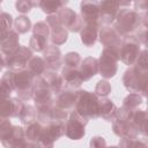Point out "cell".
Here are the masks:
<instances>
[{"instance_id":"cell-1","label":"cell","mask_w":148,"mask_h":148,"mask_svg":"<svg viewBox=\"0 0 148 148\" xmlns=\"http://www.w3.org/2000/svg\"><path fill=\"white\" fill-rule=\"evenodd\" d=\"M139 25H140V15L134 9L121 8L120 10H118L116 15L114 24L112 28L120 37H126L130 36L133 31H135Z\"/></svg>"},{"instance_id":"cell-2","label":"cell","mask_w":148,"mask_h":148,"mask_svg":"<svg viewBox=\"0 0 148 148\" xmlns=\"http://www.w3.org/2000/svg\"><path fill=\"white\" fill-rule=\"evenodd\" d=\"M75 111L87 119L98 117V97L87 90H77L75 98Z\"/></svg>"},{"instance_id":"cell-3","label":"cell","mask_w":148,"mask_h":148,"mask_svg":"<svg viewBox=\"0 0 148 148\" xmlns=\"http://www.w3.org/2000/svg\"><path fill=\"white\" fill-rule=\"evenodd\" d=\"M123 82L125 88L130 92H142V95L146 96L148 84V71H141L133 65L124 73Z\"/></svg>"},{"instance_id":"cell-4","label":"cell","mask_w":148,"mask_h":148,"mask_svg":"<svg viewBox=\"0 0 148 148\" xmlns=\"http://www.w3.org/2000/svg\"><path fill=\"white\" fill-rule=\"evenodd\" d=\"M140 54V43L132 35L121 38L119 59L127 66H133Z\"/></svg>"},{"instance_id":"cell-5","label":"cell","mask_w":148,"mask_h":148,"mask_svg":"<svg viewBox=\"0 0 148 148\" xmlns=\"http://www.w3.org/2000/svg\"><path fill=\"white\" fill-rule=\"evenodd\" d=\"M87 118L79 114L76 111H73L69 114V118L65 123V135L71 140H80L86 134V125L88 124Z\"/></svg>"},{"instance_id":"cell-6","label":"cell","mask_w":148,"mask_h":148,"mask_svg":"<svg viewBox=\"0 0 148 148\" xmlns=\"http://www.w3.org/2000/svg\"><path fill=\"white\" fill-rule=\"evenodd\" d=\"M119 60V54L110 49H103L101 57L98 59V73L104 79L113 77L117 73V61Z\"/></svg>"},{"instance_id":"cell-7","label":"cell","mask_w":148,"mask_h":148,"mask_svg":"<svg viewBox=\"0 0 148 148\" xmlns=\"http://www.w3.org/2000/svg\"><path fill=\"white\" fill-rule=\"evenodd\" d=\"M32 51L27 46H20V49L10 57H3L5 67L12 72H18L27 67L28 61L32 57Z\"/></svg>"},{"instance_id":"cell-8","label":"cell","mask_w":148,"mask_h":148,"mask_svg":"<svg viewBox=\"0 0 148 148\" xmlns=\"http://www.w3.org/2000/svg\"><path fill=\"white\" fill-rule=\"evenodd\" d=\"M57 16L60 20L61 25L68 31H73V32H80V30L83 27V22L82 18L80 17V15H77L73 9L68 8V7H64L61 8Z\"/></svg>"},{"instance_id":"cell-9","label":"cell","mask_w":148,"mask_h":148,"mask_svg":"<svg viewBox=\"0 0 148 148\" xmlns=\"http://www.w3.org/2000/svg\"><path fill=\"white\" fill-rule=\"evenodd\" d=\"M98 5V24L109 25L111 24L119 10V1H97Z\"/></svg>"},{"instance_id":"cell-10","label":"cell","mask_w":148,"mask_h":148,"mask_svg":"<svg viewBox=\"0 0 148 148\" xmlns=\"http://www.w3.org/2000/svg\"><path fill=\"white\" fill-rule=\"evenodd\" d=\"M99 42L103 44L104 49H110L119 54L121 46V37L116 32V30L110 25H103L99 31Z\"/></svg>"},{"instance_id":"cell-11","label":"cell","mask_w":148,"mask_h":148,"mask_svg":"<svg viewBox=\"0 0 148 148\" xmlns=\"http://www.w3.org/2000/svg\"><path fill=\"white\" fill-rule=\"evenodd\" d=\"M43 59L46 64V71L57 72L61 68V52L56 45H47L43 51Z\"/></svg>"},{"instance_id":"cell-12","label":"cell","mask_w":148,"mask_h":148,"mask_svg":"<svg viewBox=\"0 0 148 148\" xmlns=\"http://www.w3.org/2000/svg\"><path fill=\"white\" fill-rule=\"evenodd\" d=\"M80 17L84 24H98V5L97 1H82Z\"/></svg>"},{"instance_id":"cell-13","label":"cell","mask_w":148,"mask_h":148,"mask_svg":"<svg viewBox=\"0 0 148 148\" xmlns=\"http://www.w3.org/2000/svg\"><path fill=\"white\" fill-rule=\"evenodd\" d=\"M79 74L82 81H88L98 73V60L92 57L83 59L79 67Z\"/></svg>"},{"instance_id":"cell-14","label":"cell","mask_w":148,"mask_h":148,"mask_svg":"<svg viewBox=\"0 0 148 148\" xmlns=\"http://www.w3.org/2000/svg\"><path fill=\"white\" fill-rule=\"evenodd\" d=\"M113 133L120 138H136L139 135V131L133 126L131 121H123L114 119L112 121Z\"/></svg>"},{"instance_id":"cell-15","label":"cell","mask_w":148,"mask_h":148,"mask_svg":"<svg viewBox=\"0 0 148 148\" xmlns=\"http://www.w3.org/2000/svg\"><path fill=\"white\" fill-rule=\"evenodd\" d=\"M75 98H76V91L69 90V89L60 90L57 94V97L54 101V106L60 108L65 111L71 110L75 105Z\"/></svg>"},{"instance_id":"cell-16","label":"cell","mask_w":148,"mask_h":148,"mask_svg":"<svg viewBox=\"0 0 148 148\" xmlns=\"http://www.w3.org/2000/svg\"><path fill=\"white\" fill-rule=\"evenodd\" d=\"M65 134V123H58V121H51L45 127H43L40 136L45 138L52 142L58 140ZM39 136V138H40Z\"/></svg>"},{"instance_id":"cell-17","label":"cell","mask_w":148,"mask_h":148,"mask_svg":"<svg viewBox=\"0 0 148 148\" xmlns=\"http://www.w3.org/2000/svg\"><path fill=\"white\" fill-rule=\"evenodd\" d=\"M24 142H25L24 130L21 126H13L12 134L7 139L1 141L5 148H22Z\"/></svg>"},{"instance_id":"cell-18","label":"cell","mask_w":148,"mask_h":148,"mask_svg":"<svg viewBox=\"0 0 148 148\" xmlns=\"http://www.w3.org/2000/svg\"><path fill=\"white\" fill-rule=\"evenodd\" d=\"M61 77L64 81V84L66 87V89H75L79 88L82 84V80L80 77L79 71L77 69H73V68H68V67H62L61 69Z\"/></svg>"},{"instance_id":"cell-19","label":"cell","mask_w":148,"mask_h":148,"mask_svg":"<svg viewBox=\"0 0 148 148\" xmlns=\"http://www.w3.org/2000/svg\"><path fill=\"white\" fill-rule=\"evenodd\" d=\"M20 46L18 34L15 30H10L8 37L1 43V54L3 57H10L20 49Z\"/></svg>"},{"instance_id":"cell-20","label":"cell","mask_w":148,"mask_h":148,"mask_svg":"<svg viewBox=\"0 0 148 148\" xmlns=\"http://www.w3.org/2000/svg\"><path fill=\"white\" fill-rule=\"evenodd\" d=\"M116 104L109 98H101L98 99V117L108 121H113L116 119Z\"/></svg>"},{"instance_id":"cell-21","label":"cell","mask_w":148,"mask_h":148,"mask_svg":"<svg viewBox=\"0 0 148 148\" xmlns=\"http://www.w3.org/2000/svg\"><path fill=\"white\" fill-rule=\"evenodd\" d=\"M43 79V81L45 82L46 87L51 90V92L58 94L60 90H62V86H64V81L61 75L57 74V72H52V71H45L44 74L40 76Z\"/></svg>"},{"instance_id":"cell-22","label":"cell","mask_w":148,"mask_h":148,"mask_svg":"<svg viewBox=\"0 0 148 148\" xmlns=\"http://www.w3.org/2000/svg\"><path fill=\"white\" fill-rule=\"evenodd\" d=\"M98 25L96 24H83L82 29L80 30V37L81 42L84 46L90 47L92 46L98 37Z\"/></svg>"},{"instance_id":"cell-23","label":"cell","mask_w":148,"mask_h":148,"mask_svg":"<svg viewBox=\"0 0 148 148\" xmlns=\"http://www.w3.org/2000/svg\"><path fill=\"white\" fill-rule=\"evenodd\" d=\"M147 118L148 114L145 110L135 109L132 111L130 121L133 124V126L139 131V134L141 133L142 135H146V130H147Z\"/></svg>"},{"instance_id":"cell-24","label":"cell","mask_w":148,"mask_h":148,"mask_svg":"<svg viewBox=\"0 0 148 148\" xmlns=\"http://www.w3.org/2000/svg\"><path fill=\"white\" fill-rule=\"evenodd\" d=\"M35 77H39L44 74V72L46 71V64L44 61V59L42 57L38 56H32L30 58V60L27 64L25 67Z\"/></svg>"},{"instance_id":"cell-25","label":"cell","mask_w":148,"mask_h":148,"mask_svg":"<svg viewBox=\"0 0 148 148\" xmlns=\"http://www.w3.org/2000/svg\"><path fill=\"white\" fill-rule=\"evenodd\" d=\"M67 5V1H58V0H42L39 1L38 7L47 15H56L61 8Z\"/></svg>"},{"instance_id":"cell-26","label":"cell","mask_w":148,"mask_h":148,"mask_svg":"<svg viewBox=\"0 0 148 148\" xmlns=\"http://www.w3.org/2000/svg\"><path fill=\"white\" fill-rule=\"evenodd\" d=\"M42 130H43V126L38 121H35V123L28 125L27 126V130L24 131L25 140L29 141V142H37L38 139H39V136H40Z\"/></svg>"},{"instance_id":"cell-27","label":"cell","mask_w":148,"mask_h":148,"mask_svg":"<svg viewBox=\"0 0 148 148\" xmlns=\"http://www.w3.org/2000/svg\"><path fill=\"white\" fill-rule=\"evenodd\" d=\"M143 102V98L140 94H136V92H131L128 94L124 101H123V108L125 109H128V110H135L138 109Z\"/></svg>"},{"instance_id":"cell-28","label":"cell","mask_w":148,"mask_h":148,"mask_svg":"<svg viewBox=\"0 0 148 148\" xmlns=\"http://www.w3.org/2000/svg\"><path fill=\"white\" fill-rule=\"evenodd\" d=\"M37 119V110L32 105H24V109L20 116V120L23 125L28 126L32 123H35Z\"/></svg>"},{"instance_id":"cell-29","label":"cell","mask_w":148,"mask_h":148,"mask_svg":"<svg viewBox=\"0 0 148 148\" xmlns=\"http://www.w3.org/2000/svg\"><path fill=\"white\" fill-rule=\"evenodd\" d=\"M53 108V103L36 108L37 110V120L38 123H45V124H50L52 121V117H51V111Z\"/></svg>"},{"instance_id":"cell-30","label":"cell","mask_w":148,"mask_h":148,"mask_svg":"<svg viewBox=\"0 0 148 148\" xmlns=\"http://www.w3.org/2000/svg\"><path fill=\"white\" fill-rule=\"evenodd\" d=\"M13 23L15 27V31L17 34H25L31 29V21L28 16H24V15L17 16Z\"/></svg>"},{"instance_id":"cell-31","label":"cell","mask_w":148,"mask_h":148,"mask_svg":"<svg viewBox=\"0 0 148 148\" xmlns=\"http://www.w3.org/2000/svg\"><path fill=\"white\" fill-rule=\"evenodd\" d=\"M68 38V31L61 27L57 30H53V31H50V39L52 42L53 45L58 46V45H62Z\"/></svg>"},{"instance_id":"cell-32","label":"cell","mask_w":148,"mask_h":148,"mask_svg":"<svg viewBox=\"0 0 148 148\" xmlns=\"http://www.w3.org/2000/svg\"><path fill=\"white\" fill-rule=\"evenodd\" d=\"M29 46H30L31 51H37V52L44 51L47 46V38L32 34V36L30 37V40H29Z\"/></svg>"},{"instance_id":"cell-33","label":"cell","mask_w":148,"mask_h":148,"mask_svg":"<svg viewBox=\"0 0 148 148\" xmlns=\"http://www.w3.org/2000/svg\"><path fill=\"white\" fill-rule=\"evenodd\" d=\"M62 61H64L65 67L73 68V69H79L82 59H81V57H80V54L77 52H68L64 57V60Z\"/></svg>"},{"instance_id":"cell-34","label":"cell","mask_w":148,"mask_h":148,"mask_svg":"<svg viewBox=\"0 0 148 148\" xmlns=\"http://www.w3.org/2000/svg\"><path fill=\"white\" fill-rule=\"evenodd\" d=\"M110 92H111V84L109 83V81L101 80L97 82V84L95 87V92H94L97 97L105 98Z\"/></svg>"},{"instance_id":"cell-35","label":"cell","mask_w":148,"mask_h":148,"mask_svg":"<svg viewBox=\"0 0 148 148\" xmlns=\"http://www.w3.org/2000/svg\"><path fill=\"white\" fill-rule=\"evenodd\" d=\"M39 1H31V0H20L15 2V8L18 13L25 14L30 12L35 6H38Z\"/></svg>"},{"instance_id":"cell-36","label":"cell","mask_w":148,"mask_h":148,"mask_svg":"<svg viewBox=\"0 0 148 148\" xmlns=\"http://www.w3.org/2000/svg\"><path fill=\"white\" fill-rule=\"evenodd\" d=\"M31 29H32V34L34 35H38V36H42V37H45V38L49 39V37H50V29H49L47 24L44 21L35 23L31 27Z\"/></svg>"},{"instance_id":"cell-37","label":"cell","mask_w":148,"mask_h":148,"mask_svg":"<svg viewBox=\"0 0 148 148\" xmlns=\"http://www.w3.org/2000/svg\"><path fill=\"white\" fill-rule=\"evenodd\" d=\"M13 114V103L12 99H1L0 101V117L2 118H9Z\"/></svg>"},{"instance_id":"cell-38","label":"cell","mask_w":148,"mask_h":148,"mask_svg":"<svg viewBox=\"0 0 148 148\" xmlns=\"http://www.w3.org/2000/svg\"><path fill=\"white\" fill-rule=\"evenodd\" d=\"M51 117H52V121L66 123L67 117H68V113H67V111H65V110H62V109L57 108V106L53 105L52 111H51Z\"/></svg>"},{"instance_id":"cell-39","label":"cell","mask_w":148,"mask_h":148,"mask_svg":"<svg viewBox=\"0 0 148 148\" xmlns=\"http://www.w3.org/2000/svg\"><path fill=\"white\" fill-rule=\"evenodd\" d=\"M134 66L138 67L141 71H148V52L147 50L140 51V54L134 62Z\"/></svg>"},{"instance_id":"cell-40","label":"cell","mask_w":148,"mask_h":148,"mask_svg":"<svg viewBox=\"0 0 148 148\" xmlns=\"http://www.w3.org/2000/svg\"><path fill=\"white\" fill-rule=\"evenodd\" d=\"M13 126L14 125H12V123L7 119V120H5L1 125H0V141H3L5 139H7L10 134H12V132H13Z\"/></svg>"},{"instance_id":"cell-41","label":"cell","mask_w":148,"mask_h":148,"mask_svg":"<svg viewBox=\"0 0 148 148\" xmlns=\"http://www.w3.org/2000/svg\"><path fill=\"white\" fill-rule=\"evenodd\" d=\"M13 24V17L10 14L1 12L0 13V30H10Z\"/></svg>"},{"instance_id":"cell-42","label":"cell","mask_w":148,"mask_h":148,"mask_svg":"<svg viewBox=\"0 0 148 148\" xmlns=\"http://www.w3.org/2000/svg\"><path fill=\"white\" fill-rule=\"evenodd\" d=\"M10 99H12V103H13V114H12V117H18L20 118L25 104L18 97H13Z\"/></svg>"},{"instance_id":"cell-43","label":"cell","mask_w":148,"mask_h":148,"mask_svg":"<svg viewBox=\"0 0 148 148\" xmlns=\"http://www.w3.org/2000/svg\"><path fill=\"white\" fill-rule=\"evenodd\" d=\"M44 22L47 24V27H49L50 31L57 30V29H59V28H61V27H62V25H61V23H60L59 17H58L57 15H49Z\"/></svg>"},{"instance_id":"cell-44","label":"cell","mask_w":148,"mask_h":148,"mask_svg":"<svg viewBox=\"0 0 148 148\" xmlns=\"http://www.w3.org/2000/svg\"><path fill=\"white\" fill-rule=\"evenodd\" d=\"M1 80H2L12 90H15V72L7 71L6 73H3Z\"/></svg>"},{"instance_id":"cell-45","label":"cell","mask_w":148,"mask_h":148,"mask_svg":"<svg viewBox=\"0 0 148 148\" xmlns=\"http://www.w3.org/2000/svg\"><path fill=\"white\" fill-rule=\"evenodd\" d=\"M89 145H90V148H106V141L103 136L91 138Z\"/></svg>"},{"instance_id":"cell-46","label":"cell","mask_w":148,"mask_h":148,"mask_svg":"<svg viewBox=\"0 0 148 148\" xmlns=\"http://www.w3.org/2000/svg\"><path fill=\"white\" fill-rule=\"evenodd\" d=\"M12 91L13 90L0 79V101L1 99H8V98H10Z\"/></svg>"},{"instance_id":"cell-47","label":"cell","mask_w":148,"mask_h":148,"mask_svg":"<svg viewBox=\"0 0 148 148\" xmlns=\"http://www.w3.org/2000/svg\"><path fill=\"white\" fill-rule=\"evenodd\" d=\"M134 10L138 13V14H143V13H147V9H148V3L147 1L145 0H139V1H135L134 2Z\"/></svg>"},{"instance_id":"cell-48","label":"cell","mask_w":148,"mask_h":148,"mask_svg":"<svg viewBox=\"0 0 148 148\" xmlns=\"http://www.w3.org/2000/svg\"><path fill=\"white\" fill-rule=\"evenodd\" d=\"M22 148H37V145H36V142H29V141L25 140Z\"/></svg>"},{"instance_id":"cell-49","label":"cell","mask_w":148,"mask_h":148,"mask_svg":"<svg viewBox=\"0 0 148 148\" xmlns=\"http://www.w3.org/2000/svg\"><path fill=\"white\" fill-rule=\"evenodd\" d=\"M5 67V60H3V56H0V72L2 71V68Z\"/></svg>"},{"instance_id":"cell-50","label":"cell","mask_w":148,"mask_h":148,"mask_svg":"<svg viewBox=\"0 0 148 148\" xmlns=\"http://www.w3.org/2000/svg\"><path fill=\"white\" fill-rule=\"evenodd\" d=\"M5 120H7V118H2V117H0V125H1V124H2Z\"/></svg>"},{"instance_id":"cell-51","label":"cell","mask_w":148,"mask_h":148,"mask_svg":"<svg viewBox=\"0 0 148 148\" xmlns=\"http://www.w3.org/2000/svg\"><path fill=\"white\" fill-rule=\"evenodd\" d=\"M106 148H118V147H116V146H112V147H106Z\"/></svg>"},{"instance_id":"cell-52","label":"cell","mask_w":148,"mask_h":148,"mask_svg":"<svg viewBox=\"0 0 148 148\" xmlns=\"http://www.w3.org/2000/svg\"><path fill=\"white\" fill-rule=\"evenodd\" d=\"M0 56H2V54H1V44H0Z\"/></svg>"},{"instance_id":"cell-53","label":"cell","mask_w":148,"mask_h":148,"mask_svg":"<svg viewBox=\"0 0 148 148\" xmlns=\"http://www.w3.org/2000/svg\"><path fill=\"white\" fill-rule=\"evenodd\" d=\"M0 5H1V1H0ZM0 9H1V8H0ZM0 13H1V10H0Z\"/></svg>"}]
</instances>
